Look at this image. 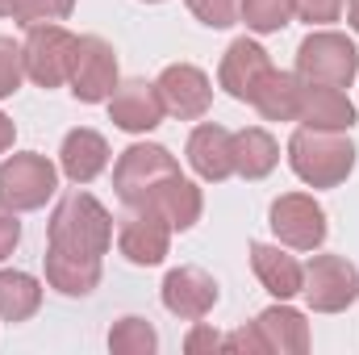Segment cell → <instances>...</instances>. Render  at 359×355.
<instances>
[{
	"label": "cell",
	"instance_id": "obj_16",
	"mask_svg": "<svg viewBox=\"0 0 359 355\" xmlns=\"http://www.w3.org/2000/svg\"><path fill=\"white\" fill-rule=\"evenodd\" d=\"M297 121L309 126V130H339V134H347V130L355 126V105L347 100V92L343 88H330V84H305V88H301Z\"/></svg>",
	"mask_w": 359,
	"mask_h": 355
},
{
	"label": "cell",
	"instance_id": "obj_34",
	"mask_svg": "<svg viewBox=\"0 0 359 355\" xmlns=\"http://www.w3.org/2000/svg\"><path fill=\"white\" fill-rule=\"evenodd\" d=\"M13 138H17V126L0 113V155H4V151H13Z\"/></svg>",
	"mask_w": 359,
	"mask_h": 355
},
{
	"label": "cell",
	"instance_id": "obj_32",
	"mask_svg": "<svg viewBox=\"0 0 359 355\" xmlns=\"http://www.w3.org/2000/svg\"><path fill=\"white\" fill-rule=\"evenodd\" d=\"M222 351H243V355H264V335H259V326L251 322V326H238L234 335H226V347Z\"/></svg>",
	"mask_w": 359,
	"mask_h": 355
},
{
	"label": "cell",
	"instance_id": "obj_29",
	"mask_svg": "<svg viewBox=\"0 0 359 355\" xmlns=\"http://www.w3.org/2000/svg\"><path fill=\"white\" fill-rule=\"evenodd\" d=\"M21 80H25V59H21V46H17L13 38H4V34H0V100H4V96H13V92L21 88Z\"/></svg>",
	"mask_w": 359,
	"mask_h": 355
},
{
	"label": "cell",
	"instance_id": "obj_35",
	"mask_svg": "<svg viewBox=\"0 0 359 355\" xmlns=\"http://www.w3.org/2000/svg\"><path fill=\"white\" fill-rule=\"evenodd\" d=\"M347 21H351V29L359 34V0H347Z\"/></svg>",
	"mask_w": 359,
	"mask_h": 355
},
{
	"label": "cell",
	"instance_id": "obj_5",
	"mask_svg": "<svg viewBox=\"0 0 359 355\" xmlns=\"http://www.w3.org/2000/svg\"><path fill=\"white\" fill-rule=\"evenodd\" d=\"M21 59H25V76L38 88H59L72 76V59H76V34H67L59 21L50 25H29L25 42H21Z\"/></svg>",
	"mask_w": 359,
	"mask_h": 355
},
{
	"label": "cell",
	"instance_id": "obj_21",
	"mask_svg": "<svg viewBox=\"0 0 359 355\" xmlns=\"http://www.w3.org/2000/svg\"><path fill=\"white\" fill-rule=\"evenodd\" d=\"M46 284L59 288L63 297H88L92 288L100 284V260L46 247Z\"/></svg>",
	"mask_w": 359,
	"mask_h": 355
},
{
	"label": "cell",
	"instance_id": "obj_14",
	"mask_svg": "<svg viewBox=\"0 0 359 355\" xmlns=\"http://www.w3.org/2000/svg\"><path fill=\"white\" fill-rule=\"evenodd\" d=\"M268 72H271L268 51H264L259 42H251V38H238V42H230V51L222 55L217 80H222V88L230 92L234 100H251Z\"/></svg>",
	"mask_w": 359,
	"mask_h": 355
},
{
	"label": "cell",
	"instance_id": "obj_28",
	"mask_svg": "<svg viewBox=\"0 0 359 355\" xmlns=\"http://www.w3.org/2000/svg\"><path fill=\"white\" fill-rule=\"evenodd\" d=\"M238 8H243V0H188V13H192L201 25H209V29L234 25V21H238Z\"/></svg>",
	"mask_w": 359,
	"mask_h": 355
},
{
	"label": "cell",
	"instance_id": "obj_24",
	"mask_svg": "<svg viewBox=\"0 0 359 355\" xmlns=\"http://www.w3.org/2000/svg\"><path fill=\"white\" fill-rule=\"evenodd\" d=\"M42 305V284L29 272H0V322H29Z\"/></svg>",
	"mask_w": 359,
	"mask_h": 355
},
{
	"label": "cell",
	"instance_id": "obj_8",
	"mask_svg": "<svg viewBox=\"0 0 359 355\" xmlns=\"http://www.w3.org/2000/svg\"><path fill=\"white\" fill-rule=\"evenodd\" d=\"M268 226L276 234V243L292 247V251H313L326 243V209L305 196V192H284L271 201Z\"/></svg>",
	"mask_w": 359,
	"mask_h": 355
},
{
	"label": "cell",
	"instance_id": "obj_31",
	"mask_svg": "<svg viewBox=\"0 0 359 355\" xmlns=\"http://www.w3.org/2000/svg\"><path fill=\"white\" fill-rule=\"evenodd\" d=\"M226 347V335H217L209 322H196L192 330H188V339H184V351L188 355H201V351H222Z\"/></svg>",
	"mask_w": 359,
	"mask_h": 355
},
{
	"label": "cell",
	"instance_id": "obj_10",
	"mask_svg": "<svg viewBox=\"0 0 359 355\" xmlns=\"http://www.w3.org/2000/svg\"><path fill=\"white\" fill-rule=\"evenodd\" d=\"M155 88H159L163 109H168L172 117H180V121H196V117H205L209 105H213V84H209V76H205L201 67H192V63H172V67H163L159 80H155Z\"/></svg>",
	"mask_w": 359,
	"mask_h": 355
},
{
	"label": "cell",
	"instance_id": "obj_4",
	"mask_svg": "<svg viewBox=\"0 0 359 355\" xmlns=\"http://www.w3.org/2000/svg\"><path fill=\"white\" fill-rule=\"evenodd\" d=\"M59 188V172L46 155L38 151H21V155H8L0 163V205L13 209V213H29V209H42Z\"/></svg>",
	"mask_w": 359,
	"mask_h": 355
},
{
	"label": "cell",
	"instance_id": "obj_12",
	"mask_svg": "<svg viewBox=\"0 0 359 355\" xmlns=\"http://www.w3.org/2000/svg\"><path fill=\"white\" fill-rule=\"evenodd\" d=\"M163 305L168 314H176L184 322H201L213 305H217V280L205 267H172L163 276Z\"/></svg>",
	"mask_w": 359,
	"mask_h": 355
},
{
	"label": "cell",
	"instance_id": "obj_17",
	"mask_svg": "<svg viewBox=\"0 0 359 355\" xmlns=\"http://www.w3.org/2000/svg\"><path fill=\"white\" fill-rule=\"evenodd\" d=\"M147 209H155L159 217H168V226L172 230H192L196 222H201V209H205V201H201V188L192 184V180L168 176L159 188H151L147 192V201H142ZM138 209V205H134Z\"/></svg>",
	"mask_w": 359,
	"mask_h": 355
},
{
	"label": "cell",
	"instance_id": "obj_18",
	"mask_svg": "<svg viewBox=\"0 0 359 355\" xmlns=\"http://www.w3.org/2000/svg\"><path fill=\"white\" fill-rule=\"evenodd\" d=\"M109 168V142L96 134V130H72L59 147V172L72 180V184H92Z\"/></svg>",
	"mask_w": 359,
	"mask_h": 355
},
{
	"label": "cell",
	"instance_id": "obj_19",
	"mask_svg": "<svg viewBox=\"0 0 359 355\" xmlns=\"http://www.w3.org/2000/svg\"><path fill=\"white\" fill-rule=\"evenodd\" d=\"M259 335H264V347L268 351H280V355H305L309 351V322L301 309L292 305H268L259 318H255Z\"/></svg>",
	"mask_w": 359,
	"mask_h": 355
},
{
	"label": "cell",
	"instance_id": "obj_1",
	"mask_svg": "<svg viewBox=\"0 0 359 355\" xmlns=\"http://www.w3.org/2000/svg\"><path fill=\"white\" fill-rule=\"evenodd\" d=\"M113 243V217L92 192H67L46 226V247L72 251V255H104Z\"/></svg>",
	"mask_w": 359,
	"mask_h": 355
},
{
	"label": "cell",
	"instance_id": "obj_9",
	"mask_svg": "<svg viewBox=\"0 0 359 355\" xmlns=\"http://www.w3.org/2000/svg\"><path fill=\"white\" fill-rule=\"evenodd\" d=\"M72 96L84 100V105H96V100H109L113 88H117V55L104 38L96 34H84L76 38V59H72Z\"/></svg>",
	"mask_w": 359,
	"mask_h": 355
},
{
	"label": "cell",
	"instance_id": "obj_11",
	"mask_svg": "<svg viewBox=\"0 0 359 355\" xmlns=\"http://www.w3.org/2000/svg\"><path fill=\"white\" fill-rule=\"evenodd\" d=\"M117 247H121V255H126L130 264L155 267V264L168 260L172 226H168V217H159L155 209L138 205V209H130V217L121 222V230H117Z\"/></svg>",
	"mask_w": 359,
	"mask_h": 355
},
{
	"label": "cell",
	"instance_id": "obj_3",
	"mask_svg": "<svg viewBox=\"0 0 359 355\" xmlns=\"http://www.w3.org/2000/svg\"><path fill=\"white\" fill-rule=\"evenodd\" d=\"M359 72V51L347 34L318 29L297 46V80L301 84H330V88H351Z\"/></svg>",
	"mask_w": 359,
	"mask_h": 355
},
{
	"label": "cell",
	"instance_id": "obj_13",
	"mask_svg": "<svg viewBox=\"0 0 359 355\" xmlns=\"http://www.w3.org/2000/svg\"><path fill=\"white\" fill-rule=\"evenodd\" d=\"M163 100H159V88L147 84V80H126L117 84L113 96H109V121L126 134H147L163 121Z\"/></svg>",
	"mask_w": 359,
	"mask_h": 355
},
{
	"label": "cell",
	"instance_id": "obj_23",
	"mask_svg": "<svg viewBox=\"0 0 359 355\" xmlns=\"http://www.w3.org/2000/svg\"><path fill=\"white\" fill-rule=\"evenodd\" d=\"M280 163V147L268 130L259 126H247L234 134V176L243 180H264Z\"/></svg>",
	"mask_w": 359,
	"mask_h": 355
},
{
	"label": "cell",
	"instance_id": "obj_36",
	"mask_svg": "<svg viewBox=\"0 0 359 355\" xmlns=\"http://www.w3.org/2000/svg\"><path fill=\"white\" fill-rule=\"evenodd\" d=\"M13 4H17V0H0V17H8V13H13Z\"/></svg>",
	"mask_w": 359,
	"mask_h": 355
},
{
	"label": "cell",
	"instance_id": "obj_22",
	"mask_svg": "<svg viewBox=\"0 0 359 355\" xmlns=\"http://www.w3.org/2000/svg\"><path fill=\"white\" fill-rule=\"evenodd\" d=\"M301 88H305V84L297 80V72H276V67H271L268 76H264V84L255 88L251 105L259 109L264 121H297Z\"/></svg>",
	"mask_w": 359,
	"mask_h": 355
},
{
	"label": "cell",
	"instance_id": "obj_25",
	"mask_svg": "<svg viewBox=\"0 0 359 355\" xmlns=\"http://www.w3.org/2000/svg\"><path fill=\"white\" fill-rule=\"evenodd\" d=\"M159 347V335L147 318H121L113 330H109V351L113 355H155Z\"/></svg>",
	"mask_w": 359,
	"mask_h": 355
},
{
	"label": "cell",
	"instance_id": "obj_30",
	"mask_svg": "<svg viewBox=\"0 0 359 355\" xmlns=\"http://www.w3.org/2000/svg\"><path fill=\"white\" fill-rule=\"evenodd\" d=\"M347 0H292V13L309 25H326V21H339Z\"/></svg>",
	"mask_w": 359,
	"mask_h": 355
},
{
	"label": "cell",
	"instance_id": "obj_37",
	"mask_svg": "<svg viewBox=\"0 0 359 355\" xmlns=\"http://www.w3.org/2000/svg\"><path fill=\"white\" fill-rule=\"evenodd\" d=\"M147 4H159V0H147Z\"/></svg>",
	"mask_w": 359,
	"mask_h": 355
},
{
	"label": "cell",
	"instance_id": "obj_33",
	"mask_svg": "<svg viewBox=\"0 0 359 355\" xmlns=\"http://www.w3.org/2000/svg\"><path fill=\"white\" fill-rule=\"evenodd\" d=\"M17 239H21V222H17V213H13V209H4V205H0V260H8V255H13Z\"/></svg>",
	"mask_w": 359,
	"mask_h": 355
},
{
	"label": "cell",
	"instance_id": "obj_27",
	"mask_svg": "<svg viewBox=\"0 0 359 355\" xmlns=\"http://www.w3.org/2000/svg\"><path fill=\"white\" fill-rule=\"evenodd\" d=\"M76 0H17L13 4V17L29 29V25H50V21H63L72 17Z\"/></svg>",
	"mask_w": 359,
	"mask_h": 355
},
{
	"label": "cell",
	"instance_id": "obj_15",
	"mask_svg": "<svg viewBox=\"0 0 359 355\" xmlns=\"http://www.w3.org/2000/svg\"><path fill=\"white\" fill-rule=\"evenodd\" d=\"M188 163L192 172L209 184H222V180L234 176V134L226 126H196L192 138H188Z\"/></svg>",
	"mask_w": 359,
	"mask_h": 355
},
{
	"label": "cell",
	"instance_id": "obj_26",
	"mask_svg": "<svg viewBox=\"0 0 359 355\" xmlns=\"http://www.w3.org/2000/svg\"><path fill=\"white\" fill-rule=\"evenodd\" d=\"M292 17V0H243L238 8V21H247V29L255 34H280Z\"/></svg>",
	"mask_w": 359,
	"mask_h": 355
},
{
	"label": "cell",
	"instance_id": "obj_2",
	"mask_svg": "<svg viewBox=\"0 0 359 355\" xmlns=\"http://www.w3.org/2000/svg\"><path fill=\"white\" fill-rule=\"evenodd\" d=\"M288 163L309 188H334L355 172V142L339 130L301 126L288 138Z\"/></svg>",
	"mask_w": 359,
	"mask_h": 355
},
{
	"label": "cell",
	"instance_id": "obj_6",
	"mask_svg": "<svg viewBox=\"0 0 359 355\" xmlns=\"http://www.w3.org/2000/svg\"><path fill=\"white\" fill-rule=\"evenodd\" d=\"M301 297L313 314H343L359 297V267L343 255H313L301 276Z\"/></svg>",
	"mask_w": 359,
	"mask_h": 355
},
{
	"label": "cell",
	"instance_id": "obj_20",
	"mask_svg": "<svg viewBox=\"0 0 359 355\" xmlns=\"http://www.w3.org/2000/svg\"><path fill=\"white\" fill-rule=\"evenodd\" d=\"M251 267H255L259 284L268 288L276 301H288V297H297V293H301V276H305V267L297 264L284 247L255 243V247H251Z\"/></svg>",
	"mask_w": 359,
	"mask_h": 355
},
{
	"label": "cell",
	"instance_id": "obj_7",
	"mask_svg": "<svg viewBox=\"0 0 359 355\" xmlns=\"http://www.w3.org/2000/svg\"><path fill=\"white\" fill-rule=\"evenodd\" d=\"M180 163L168 147H155V142H134L130 151H121L117 168H113V188H117V201L121 205H142L151 188H159L168 176H176Z\"/></svg>",
	"mask_w": 359,
	"mask_h": 355
}]
</instances>
